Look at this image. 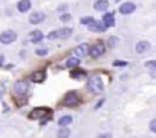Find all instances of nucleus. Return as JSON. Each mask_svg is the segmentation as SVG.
Here are the masks:
<instances>
[{
  "mask_svg": "<svg viewBox=\"0 0 156 138\" xmlns=\"http://www.w3.org/2000/svg\"><path fill=\"white\" fill-rule=\"evenodd\" d=\"M43 117H52V111L49 109V107H35V109H32L31 111V114H29V118H43Z\"/></svg>",
  "mask_w": 156,
  "mask_h": 138,
  "instance_id": "f257e3e1",
  "label": "nucleus"
},
{
  "mask_svg": "<svg viewBox=\"0 0 156 138\" xmlns=\"http://www.w3.org/2000/svg\"><path fill=\"white\" fill-rule=\"evenodd\" d=\"M63 103H64V106H67V107H73V106H76L78 103H80V97H78L76 92L70 91V92H67V94L64 95Z\"/></svg>",
  "mask_w": 156,
  "mask_h": 138,
  "instance_id": "f03ea898",
  "label": "nucleus"
},
{
  "mask_svg": "<svg viewBox=\"0 0 156 138\" xmlns=\"http://www.w3.org/2000/svg\"><path fill=\"white\" fill-rule=\"evenodd\" d=\"M89 88L94 91V92H101L104 89V85H103V80L100 75H94L89 78Z\"/></svg>",
  "mask_w": 156,
  "mask_h": 138,
  "instance_id": "7ed1b4c3",
  "label": "nucleus"
},
{
  "mask_svg": "<svg viewBox=\"0 0 156 138\" xmlns=\"http://www.w3.org/2000/svg\"><path fill=\"white\" fill-rule=\"evenodd\" d=\"M16 40H17V32L14 31H5L0 34V43H3V45H9Z\"/></svg>",
  "mask_w": 156,
  "mask_h": 138,
  "instance_id": "20e7f679",
  "label": "nucleus"
},
{
  "mask_svg": "<svg viewBox=\"0 0 156 138\" xmlns=\"http://www.w3.org/2000/svg\"><path fill=\"white\" fill-rule=\"evenodd\" d=\"M106 52V46H104V43L103 42H98V43H95L90 49H89V54L94 57V58H97V57H101L103 54Z\"/></svg>",
  "mask_w": 156,
  "mask_h": 138,
  "instance_id": "39448f33",
  "label": "nucleus"
},
{
  "mask_svg": "<svg viewBox=\"0 0 156 138\" xmlns=\"http://www.w3.org/2000/svg\"><path fill=\"white\" fill-rule=\"evenodd\" d=\"M28 89H29V86H28V82H25V80H19L14 85V92L17 95H25L28 92Z\"/></svg>",
  "mask_w": 156,
  "mask_h": 138,
  "instance_id": "423d86ee",
  "label": "nucleus"
},
{
  "mask_svg": "<svg viewBox=\"0 0 156 138\" xmlns=\"http://www.w3.org/2000/svg\"><path fill=\"white\" fill-rule=\"evenodd\" d=\"M135 9H136V5L132 3V2H126V3H122V5L119 6V13H121L122 16H129V14L135 13Z\"/></svg>",
  "mask_w": 156,
  "mask_h": 138,
  "instance_id": "0eeeda50",
  "label": "nucleus"
},
{
  "mask_svg": "<svg viewBox=\"0 0 156 138\" xmlns=\"http://www.w3.org/2000/svg\"><path fill=\"white\" fill-rule=\"evenodd\" d=\"M44 13H41V11H35V13H32L31 14V17H29V23H32V25H38V23H41L43 20H44Z\"/></svg>",
  "mask_w": 156,
  "mask_h": 138,
  "instance_id": "6e6552de",
  "label": "nucleus"
},
{
  "mask_svg": "<svg viewBox=\"0 0 156 138\" xmlns=\"http://www.w3.org/2000/svg\"><path fill=\"white\" fill-rule=\"evenodd\" d=\"M89 49H90V48H89L86 43H83V45H78L73 52H75V55H76L78 58H81V57H86V55L89 54Z\"/></svg>",
  "mask_w": 156,
  "mask_h": 138,
  "instance_id": "1a4fd4ad",
  "label": "nucleus"
},
{
  "mask_svg": "<svg viewBox=\"0 0 156 138\" xmlns=\"http://www.w3.org/2000/svg\"><path fill=\"white\" fill-rule=\"evenodd\" d=\"M148 49H150V43H148V42H145V40L138 42V43H136V46H135V51H136L138 54H144V52H147Z\"/></svg>",
  "mask_w": 156,
  "mask_h": 138,
  "instance_id": "9d476101",
  "label": "nucleus"
},
{
  "mask_svg": "<svg viewBox=\"0 0 156 138\" xmlns=\"http://www.w3.org/2000/svg\"><path fill=\"white\" fill-rule=\"evenodd\" d=\"M103 25H104L106 28H112V26H115V17H113V13H107V14H104V17H103Z\"/></svg>",
  "mask_w": 156,
  "mask_h": 138,
  "instance_id": "9b49d317",
  "label": "nucleus"
},
{
  "mask_svg": "<svg viewBox=\"0 0 156 138\" xmlns=\"http://www.w3.org/2000/svg\"><path fill=\"white\" fill-rule=\"evenodd\" d=\"M94 8L97 11H106L109 8V2L107 0H97V2L94 3Z\"/></svg>",
  "mask_w": 156,
  "mask_h": 138,
  "instance_id": "f8f14e48",
  "label": "nucleus"
},
{
  "mask_svg": "<svg viewBox=\"0 0 156 138\" xmlns=\"http://www.w3.org/2000/svg\"><path fill=\"white\" fill-rule=\"evenodd\" d=\"M17 8H19L20 13H26V11H29V9H31V0H20L19 5H17Z\"/></svg>",
  "mask_w": 156,
  "mask_h": 138,
  "instance_id": "ddd939ff",
  "label": "nucleus"
},
{
  "mask_svg": "<svg viewBox=\"0 0 156 138\" xmlns=\"http://www.w3.org/2000/svg\"><path fill=\"white\" fill-rule=\"evenodd\" d=\"M89 29H90L92 32H104V31H106V26H104L103 23H100V22L95 20V22L89 26Z\"/></svg>",
  "mask_w": 156,
  "mask_h": 138,
  "instance_id": "4468645a",
  "label": "nucleus"
},
{
  "mask_svg": "<svg viewBox=\"0 0 156 138\" xmlns=\"http://www.w3.org/2000/svg\"><path fill=\"white\" fill-rule=\"evenodd\" d=\"M70 35H72V29L70 28H61V29H58V38L60 40H66Z\"/></svg>",
  "mask_w": 156,
  "mask_h": 138,
  "instance_id": "2eb2a0df",
  "label": "nucleus"
},
{
  "mask_svg": "<svg viewBox=\"0 0 156 138\" xmlns=\"http://www.w3.org/2000/svg\"><path fill=\"white\" fill-rule=\"evenodd\" d=\"M87 74H86V71L84 69H78V67H73V71H72V74H70V77L72 78H83V77H86Z\"/></svg>",
  "mask_w": 156,
  "mask_h": 138,
  "instance_id": "dca6fc26",
  "label": "nucleus"
},
{
  "mask_svg": "<svg viewBox=\"0 0 156 138\" xmlns=\"http://www.w3.org/2000/svg\"><path fill=\"white\" fill-rule=\"evenodd\" d=\"M41 40H43V32L37 29V31H32L31 32V42L32 43H40Z\"/></svg>",
  "mask_w": 156,
  "mask_h": 138,
  "instance_id": "f3484780",
  "label": "nucleus"
},
{
  "mask_svg": "<svg viewBox=\"0 0 156 138\" xmlns=\"http://www.w3.org/2000/svg\"><path fill=\"white\" fill-rule=\"evenodd\" d=\"M72 121H73V118L70 115H64L58 120V124H60V127H67V126H70Z\"/></svg>",
  "mask_w": 156,
  "mask_h": 138,
  "instance_id": "a211bd4d",
  "label": "nucleus"
},
{
  "mask_svg": "<svg viewBox=\"0 0 156 138\" xmlns=\"http://www.w3.org/2000/svg\"><path fill=\"white\" fill-rule=\"evenodd\" d=\"M44 71H38V72H34L32 74V82H35V83H41L43 80H44Z\"/></svg>",
  "mask_w": 156,
  "mask_h": 138,
  "instance_id": "6ab92c4d",
  "label": "nucleus"
},
{
  "mask_svg": "<svg viewBox=\"0 0 156 138\" xmlns=\"http://www.w3.org/2000/svg\"><path fill=\"white\" fill-rule=\"evenodd\" d=\"M57 136L58 138H69L70 136V130L67 127H60L58 132H57Z\"/></svg>",
  "mask_w": 156,
  "mask_h": 138,
  "instance_id": "aec40b11",
  "label": "nucleus"
},
{
  "mask_svg": "<svg viewBox=\"0 0 156 138\" xmlns=\"http://www.w3.org/2000/svg\"><path fill=\"white\" fill-rule=\"evenodd\" d=\"M78 64H80V58L78 57H72L66 61V66L67 67H78Z\"/></svg>",
  "mask_w": 156,
  "mask_h": 138,
  "instance_id": "412c9836",
  "label": "nucleus"
},
{
  "mask_svg": "<svg viewBox=\"0 0 156 138\" xmlns=\"http://www.w3.org/2000/svg\"><path fill=\"white\" fill-rule=\"evenodd\" d=\"M145 67L148 69L150 72L156 71V60H148V61H145Z\"/></svg>",
  "mask_w": 156,
  "mask_h": 138,
  "instance_id": "4be33fe9",
  "label": "nucleus"
},
{
  "mask_svg": "<svg viewBox=\"0 0 156 138\" xmlns=\"http://www.w3.org/2000/svg\"><path fill=\"white\" fill-rule=\"evenodd\" d=\"M80 22H81V25H86V26H90V25H92V23L95 22V19H94V17H83V19H81Z\"/></svg>",
  "mask_w": 156,
  "mask_h": 138,
  "instance_id": "5701e85b",
  "label": "nucleus"
},
{
  "mask_svg": "<svg viewBox=\"0 0 156 138\" xmlns=\"http://www.w3.org/2000/svg\"><path fill=\"white\" fill-rule=\"evenodd\" d=\"M55 38H58V31H52L48 34V40H55Z\"/></svg>",
  "mask_w": 156,
  "mask_h": 138,
  "instance_id": "b1692460",
  "label": "nucleus"
},
{
  "mask_svg": "<svg viewBox=\"0 0 156 138\" xmlns=\"http://www.w3.org/2000/svg\"><path fill=\"white\" fill-rule=\"evenodd\" d=\"M70 19H72L70 14H61V16H60V20L64 22V23H66V22H70Z\"/></svg>",
  "mask_w": 156,
  "mask_h": 138,
  "instance_id": "393cba45",
  "label": "nucleus"
},
{
  "mask_svg": "<svg viewBox=\"0 0 156 138\" xmlns=\"http://www.w3.org/2000/svg\"><path fill=\"white\" fill-rule=\"evenodd\" d=\"M150 130H151L153 133H156V118L150 121Z\"/></svg>",
  "mask_w": 156,
  "mask_h": 138,
  "instance_id": "a878e982",
  "label": "nucleus"
},
{
  "mask_svg": "<svg viewBox=\"0 0 156 138\" xmlns=\"http://www.w3.org/2000/svg\"><path fill=\"white\" fill-rule=\"evenodd\" d=\"M116 43H118V38L116 37H110L109 38V46H115Z\"/></svg>",
  "mask_w": 156,
  "mask_h": 138,
  "instance_id": "bb28decb",
  "label": "nucleus"
},
{
  "mask_svg": "<svg viewBox=\"0 0 156 138\" xmlns=\"http://www.w3.org/2000/svg\"><path fill=\"white\" fill-rule=\"evenodd\" d=\"M35 54H37V55H40V57H43V55H46V54H48V51H46V49H37V51H35Z\"/></svg>",
  "mask_w": 156,
  "mask_h": 138,
  "instance_id": "cd10ccee",
  "label": "nucleus"
},
{
  "mask_svg": "<svg viewBox=\"0 0 156 138\" xmlns=\"http://www.w3.org/2000/svg\"><path fill=\"white\" fill-rule=\"evenodd\" d=\"M115 66H127V61H121V60H115L113 61Z\"/></svg>",
  "mask_w": 156,
  "mask_h": 138,
  "instance_id": "c85d7f7f",
  "label": "nucleus"
},
{
  "mask_svg": "<svg viewBox=\"0 0 156 138\" xmlns=\"http://www.w3.org/2000/svg\"><path fill=\"white\" fill-rule=\"evenodd\" d=\"M98 138H112V135H110V133H101Z\"/></svg>",
  "mask_w": 156,
  "mask_h": 138,
  "instance_id": "c756f323",
  "label": "nucleus"
},
{
  "mask_svg": "<svg viewBox=\"0 0 156 138\" xmlns=\"http://www.w3.org/2000/svg\"><path fill=\"white\" fill-rule=\"evenodd\" d=\"M66 9H67V5H61V6L58 8V11H60V13H61V11H66Z\"/></svg>",
  "mask_w": 156,
  "mask_h": 138,
  "instance_id": "7c9ffc66",
  "label": "nucleus"
},
{
  "mask_svg": "<svg viewBox=\"0 0 156 138\" xmlns=\"http://www.w3.org/2000/svg\"><path fill=\"white\" fill-rule=\"evenodd\" d=\"M2 63H3V55H0V66H2Z\"/></svg>",
  "mask_w": 156,
  "mask_h": 138,
  "instance_id": "2f4dec72",
  "label": "nucleus"
},
{
  "mask_svg": "<svg viewBox=\"0 0 156 138\" xmlns=\"http://www.w3.org/2000/svg\"><path fill=\"white\" fill-rule=\"evenodd\" d=\"M0 98H2V92H0Z\"/></svg>",
  "mask_w": 156,
  "mask_h": 138,
  "instance_id": "473e14b6",
  "label": "nucleus"
}]
</instances>
